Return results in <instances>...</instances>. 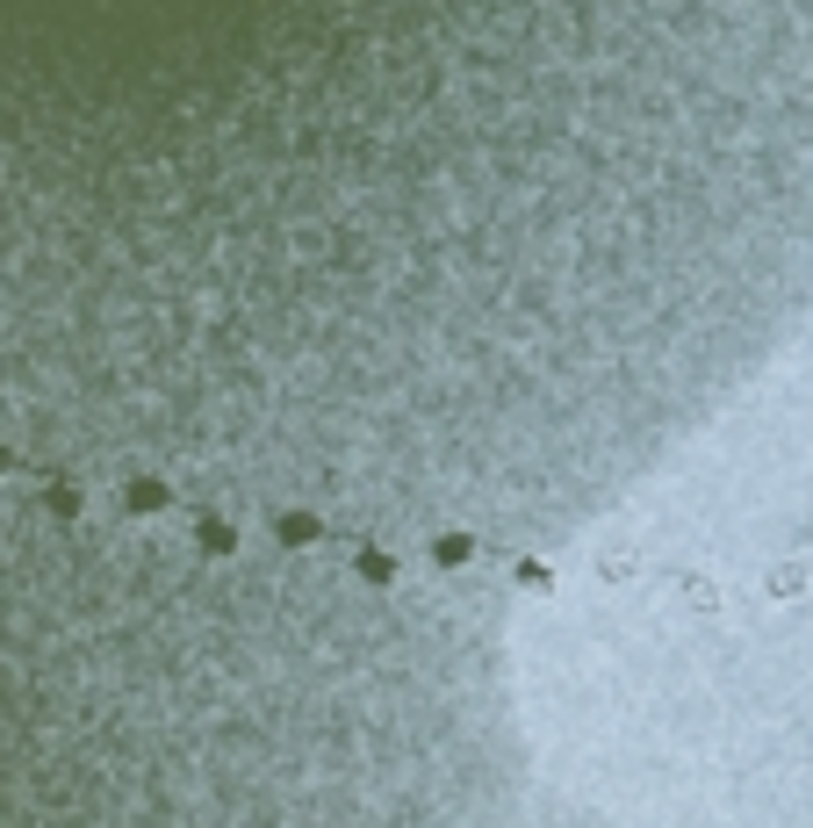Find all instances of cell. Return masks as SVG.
<instances>
[{
  "label": "cell",
  "mask_w": 813,
  "mask_h": 828,
  "mask_svg": "<svg viewBox=\"0 0 813 828\" xmlns=\"http://www.w3.org/2000/svg\"><path fill=\"white\" fill-rule=\"evenodd\" d=\"M122 512H138V518L174 512V483H158V476H138V483L122 490Z\"/></svg>",
  "instance_id": "cell-1"
},
{
  "label": "cell",
  "mask_w": 813,
  "mask_h": 828,
  "mask_svg": "<svg viewBox=\"0 0 813 828\" xmlns=\"http://www.w3.org/2000/svg\"><path fill=\"white\" fill-rule=\"evenodd\" d=\"M274 534H281V548H310L325 526H317L310 512H281V518H274Z\"/></svg>",
  "instance_id": "cell-2"
},
{
  "label": "cell",
  "mask_w": 813,
  "mask_h": 828,
  "mask_svg": "<svg viewBox=\"0 0 813 828\" xmlns=\"http://www.w3.org/2000/svg\"><path fill=\"white\" fill-rule=\"evenodd\" d=\"M195 540H202V555H231V548H238V534H231L224 518H202V526H195Z\"/></svg>",
  "instance_id": "cell-3"
},
{
  "label": "cell",
  "mask_w": 813,
  "mask_h": 828,
  "mask_svg": "<svg viewBox=\"0 0 813 828\" xmlns=\"http://www.w3.org/2000/svg\"><path fill=\"white\" fill-rule=\"evenodd\" d=\"M439 562H447V570H461V562H468V555H475V540H468V534H439Z\"/></svg>",
  "instance_id": "cell-4"
},
{
  "label": "cell",
  "mask_w": 813,
  "mask_h": 828,
  "mask_svg": "<svg viewBox=\"0 0 813 828\" xmlns=\"http://www.w3.org/2000/svg\"><path fill=\"white\" fill-rule=\"evenodd\" d=\"M361 576H367V584H397V562L375 555V548H361Z\"/></svg>",
  "instance_id": "cell-5"
}]
</instances>
